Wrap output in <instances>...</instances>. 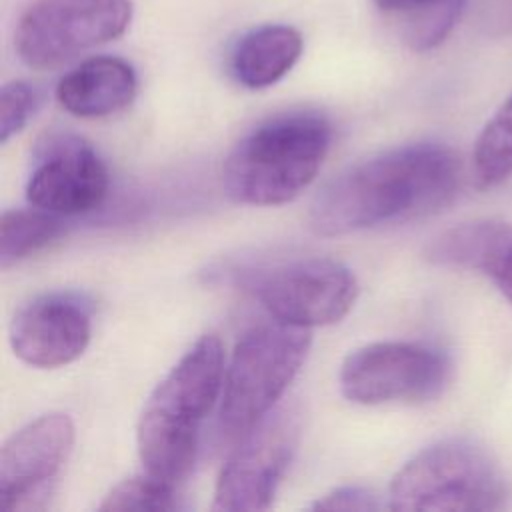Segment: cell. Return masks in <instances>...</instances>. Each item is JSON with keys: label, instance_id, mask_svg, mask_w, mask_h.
Listing matches in <instances>:
<instances>
[{"label": "cell", "instance_id": "277c9868", "mask_svg": "<svg viewBox=\"0 0 512 512\" xmlns=\"http://www.w3.org/2000/svg\"><path fill=\"white\" fill-rule=\"evenodd\" d=\"M510 498L506 476L494 456L466 438H446L410 458L392 478V510L494 512Z\"/></svg>", "mask_w": 512, "mask_h": 512}, {"label": "cell", "instance_id": "52a82bcc", "mask_svg": "<svg viewBox=\"0 0 512 512\" xmlns=\"http://www.w3.org/2000/svg\"><path fill=\"white\" fill-rule=\"evenodd\" d=\"M448 358L424 344L376 342L346 356L340 390L356 404L426 402L448 384Z\"/></svg>", "mask_w": 512, "mask_h": 512}, {"label": "cell", "instance_id": "ffe728a7", "mask_svg": "<svg viewBox=\"0 0 512 512\" xmlns=\"http://www.w3.org/2000/svg\"><path fill=\"white\" fill-rule=\"evenodd\" d=\"M38 94L34 86L22 80H14L0 90V142L6 144L14 134H18L30 116L34 114Z\"/></svg>", "mask_w": 512, "mask_h": 512}, {"label": "cell", "instance_id": "44dd1931", "mask_svg": "<svg viewBox=\"0 0 512 512\" xmlns=\"http://www.w3.org/2000/svg\"><path fill=\"white\" fill-rule=\"evenodd\" d=\"M376 494L360 486H340L312 504L314 510H378Z\"/></svg>", "mask_w": 512, "mask_h": 512}, {"label": "cell", "instance_id": "8fae6325", "mask_svg": "<svg viewBox=\"0 0 512 512\" xmlns=\"http://www.w3.org/2000/svg\"><path fill=\"white\" fill-rule=\"evenodd\" d=\"M110 178L96 150L78 136L50 138L28 176L26 198L34 208L58 216L96 210L108 194Z\"/></svg>", "mask_w": 512, "mask_h": 512}, {"label": "cell", "instance_id": "4fadbf2b", "mask_svg": "<svg viewBox=\"0 0 512 512\" xmlns=\"http://www.w3.org/2000/svg\"><path fill=\"white\" fill-rule=\"evenodd\" d=\"M426 258L438 266L474 270L512 302V224L494 218L456 224L434 236Z\"/></svg>", "mask_w": 512, "mask_h": 512}, {"label": "cell", "instance_id": "9a60e30c", "mask_svg": "<svg viewBox=\"0 0 512 512\" xmlns=\"http://www.w3.org/2000/svg\"><path fill=\"white\" fill-rule=\"evenodd\" d=\"M302 36L294 26L266 24L246 32L230 54V72L246 88L258 90L284 78L302 54Z\"/></svg>", "mask_w": 512, "mask_h": 512}, {"label": "cell", "instance_id": "ac0fdd59", "mask_svg": "<svg viewBox=\"0 0 512 512\" xmlns=\"http://www.w3.org/2000/svg\"><path fill=\"white\" fill-rule=\"evenodd\" d=\"M472 172L480 188H494L512 174V94L478 134Z\"/></svg>", "mask_w": 512, "mask_h": 512}, {"label": "cell", "instance_id": "6da1fadb", "mask_svg": "<svg viewBox=\"0 0 512 512\" xmlns=\"http://www.w3.org/2000/svg\"><path fill=\"white\" fill-rule=\"evenodd\" d=\"M460 186L458 156L436 142L398 146L360 160L312 200L308 222L320 236L406 222L448 206Z\"/></svg>", "mask_w": 512, "mask_h": 512}, {"label": "cell", "instance_id": "5b68a950", "mask_svg": "<svg viewBox=\"0 0 512 512\" xmlns=\"http://www.w3.org/2000/svg\"><path fill=\"white\" fill-rule=\"evenodd\" d=\"M312 336L308 328L276 320L256 326L236 344L220 396V430L242 438L272 412L300 372Z\"/></svg>", "mask_w": 512, "mask_h": 512}, {"label": "cell", "instance_id": "ba28073f", "mask_svg": "<svg viewBox=\"0 0 512 512\" xmlns=\"http://www.w3.org/2000/svg\"><path fill=\"white\" fill-rule=\"evenodd\" d=\"M248 286L280 322L326 326L342 320L356 302L358 282L340 262L304 258L250 274Z\"/></svg>", "mask_w": 512, "mask_h": 512}, {"label": "cell", "instance_id": "2e32d148", "mask_svg": "<svg viewBox=\"0 0 512 512\" xmlns=\"http://www.w3.org/2000/svg\"><path fill=\"white\" fill-rule=\"evenodd\" d=\"M374 4L396 20L408 48L426 52L450 34L464 0H374Z\"/></svg>", "mask_w": 512, "mask_h": 512}, {"label": "cell", "instance_id": "30bf717a", "mask_svg": "<svg viewBox=\"0 0 512 512\" xmlns=\"http://www.w3.org/2000/svg\"><path fill=\"white\" fill-rule=\"evenodd\" d=\"M74 444L68 414H44L14 432L0 450V508H40L48 484L60 472Z\"/></svg>", "mask_w": 512, "mask_h": 512}, {"label": "cell", "instance_id": "7a4b0ae2", "mask_svg": "<svg viewBox=\"0 0 512 512\" xmlns=\"http://www.w3.org/2000/svg\"><path fill=\"white\" fill-rule=\"evenodd\" d=\"M224 374L222 344L206 334L154 388L136 428L138 456L146 474L174 486L190 474L200 424L222 396Z\"/></svg>", "mask_w": 512, "mask_h": 512}, {"label": "cell", "instance_id": "7c38bea8", "mask_svg": "<svg viewBox=\"0 0 512 512\" xmlns=\"http://www.w3.org/2000/svg\"><path fill=\"white\" fill-rule=\"evenodd\" d=\"M14 354L38 368L74 362L92 336L88 306L72 294H42L24 304L10 322Z\"/></svg>", "mask_w": 512, "mask_h": 512}, {"label": "cell", "instance_id": "9c48e42d", "mask_svg": "<svg viewBox=\"0 0 512 512\" xmlns=\"http://www.w3.org/2000/svg\"><path fill=\"white\" fill-rule=\"evenodd\" d=\"M300 436L298 414L284 406L264 416L242 436L226 460L214 490V510L258 512L274 502Z\"/></svg>", "mask_w": 512, "mask_h": 512}, {"label": "cell", "instance_id": "5bb4252c", "mask_svg": "<svg viewBox=\"0 0 512 512\" xmlns=\"http://www.w3.org/2000/svg\"><path fill=\"white\" fill-rule=\"evenodd\" d=\"M134 68L116 56H92L56 86L60 106L78 118H102L124 110L136 96Z\"/></svg>", "mask_w": 512, "mask_h": 512}, {"label": "cell", "instance_id": "e0dca14e", "mask_svg": "<svg viewBox=\"0 0 512 512\" xmlns=\"http://www.w3.org/2000/svg\"><path fill=\"white\" fill-rule=\"evenodd\" d=\"M60 234H62V222L58 214L46 212L42 208L6 210L0 220L2 268H10L12 264L46 248Z\"/></svg>", "mask_w": 512, "mask_h": 512}, {"label": "cell", "instance_id": "8992f818", "mask_svg": "<svg viewBox=\"0 0 512 512\" xmlns=\"http://www.w3.org/2000/svg\"><path fill=\"white\" fill-rule=\"evenodd\" d=\"M130 0H34L18 20L14 46L36 70L56 68L126 32Z\"/></svg>", "mask_w": 512, "mask_h": 512}, {"label": "cell", "instance_id": "d6986e66", "mask_svg": "<svg viewBox=\"0 0 512 512\" xmlns=\"http://www.w3.org/2000/svg\"><path fill=\"white\" fill-rule=\"evenodd\" d=\"M180 504L176 500V486L168 484L150 474L132 476L118 482L100 502L98 510H176Z\"/></svg>", "mask_w": 512, "mask_h": 512}, {"label": "cell", "instance_id": "3957f363", "mask_svg": "<svg viewBox=\"0 0 512 512\" xmlns=\"http://www.w3.org/2000/svg\"><path fill=\"white\" fill-rule=\"evenodd\" d=\"M330 140L332 126L320 114L274 116L230 150L222 168L224 190L240 204H286L316 178Z\"/></svg>", "mask_w": 512, "mask_h": 512}]
</instances>
